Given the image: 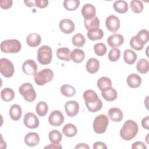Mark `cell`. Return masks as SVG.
<instances>
[{"label":"cell","instance_id":"cell-1","mask_svg":"<svg viewBox=\"0 0 149 149\" xmlns=\"http://www.w3.org/2000/svg\"><path fill=\"white\" fill-rule=\"evenodd\" d=\"M139 127L136 122L133 120H127L120 129L119 134L120 137L126 141L132 140L138 133Z\"/></svg>","mask_w":149,"mask_h":149},{"label":"cell","instance_id":"cell-2","mask_svg":"<svg viewBox=\"0 0 149 149\" xmlns=\"http://www.w3.org/2000/svg\"><path fill=\"white\" fill-rule=\"evenodd\" d=\"M1 50L4 53H17L21 48L20 42L16 39L6 40L1 43Z\"/></svg>","mask_w":149,"mask_h":149},{"label":"cell","instance_id":"cell-3","mask_svg":"<svg viewBox=\"0 0 149 149\" xmlns=\"http://www.w3.org/2000/svg\"><path fill=\"white\" fill-rule=\"evenodd\" d=\"M52 58V48L48 45H42L37 51V58L39 63L43 65L51 63Z\"/></svg>","mask_w":149,"mask_h":149},{"label":"cell","instance_id":"cell-4","mask_svg":"<svg viewBox=\"0 0 149 149\" xmlns=\"http://www.w3.org/2000/svg\"><path fill=\"white\" fill-rule=\"evenodd\" d=\"M53 71L48 68L44 69L34 75V81L38 86H43L51 81L54 78Z\"/></svg>","mask_w":149,"mask_h":149},{"label":"cell","instance_id":"cell-5","mask_svg":"<svg viewBox=\"0 0 149 149\" xmlns=\"http://www.w3.org/2000/svg\"><path fill=\"white\" fill-rule=\"evenodd\" d=\"M109 123L108 118L104 114H101L96 116L93 121V129L97 134L104 133L108 127Z\"/></svg>","mask_w":149,"mask_h":149},{"label":"cell","instance_id":"cell-6","mask_svg":"<svg viewBox=\"0 0 149 149\" xmlns=\"http://www.w3.org/2000/svg\"><path fill=\"white\" fill-rule=\"evenodd\" d=\"M19 91L27 102H33L36 98V93L32 84L30 83H23L20 86Z\"/></svg>","mask_w":149,"mask_h":149},{"label":"cell","instance_id":"cell-7","mask_svg":"<svg viewBox=\"0 0 149 149\" xmlns=\"http://www.w3.org/2000/svg\"><path fill=\"white\" fill-rule=\"evenodd\" d=\"M0 72L5 77H11L15 72V68L13 63L7 58L0 59Z\"/></svg>","mask_w":149,"mask_h":149},{"label":"cell","instance_id":"cell-8","mask_svg":"<svg viewBox=\"0 0 149 149\" xmlns=\"http://www.w3.org/2000/svg\"><path fill=\"white\" fill-rule=\"evenodd\" d=\"M23 123L25 126L29 129H36L40 124L38 117L32 112H27L24 115Z\"/></svg>","mask_w":149,"mask_h":149},{"label":"cell","instance_id":"cell-9","mask_svg":"<svg viewBox=\"0 0 149 149\" xmlns=\"http://www.w3.org/2000/svg\"><path fill=\"white\" fill-rule=\"evenodd\" d=\"M65 118L62 113L59 110L53 111L49 115L48 122L53 126H59L63 124Z\"/></svg>","mask_w":149,"mask_h":149},{"label":"cell","instance_id":"cell-10","mask_svg":"<svg viewBox=\"0 0 149 149\" xmlns=\"http://www.w3.org/2000/svg\"><path fill=\"white\" fill-rule=\"evenodd\" d=\"M105 25L109 31L116 32L120 28V20L119 17L115 15H110L106 19Z\"/></svg>","mask_w":149,"mask_h":149},{"label":"cell","instance_id":"cell-11","mask_svg":"<svg viewBox=\"0 0 149 149\" xmlns=\"http://www.w3.org/2000/svg\"><path fill=\"white\" fill-rule=\"evenodd\" d=\"M37 65L32 59L26 60L22 65V70L27 75L34 76L37 73Z\"/></svg>","mask_w":149,"mask_h":149},{"label":"cell","instance_id":"cell-12","mask_svg":"<svg viewBox=\"0 0 149 149\" xmlns=\"http://www.w3.org/2000/svg\"><path fill=\"white\" fill-rule=\"evenodd\" d=\"M81 14L84 20H90L95 17L96 9L93 5L86 3L82 7Z\"/></svg>","mask_w":149,"mask_h":149},{"label":"cell","instance_id":"cell-13","mask_svg":"<svg viewBox=\"0 0 149 149\" xmlns=\"http://www.w3.org/2000/svg\"><path fill=\"white\" fill-rule=\"evenodd\" d=\"M65 110L68 116H75L79 112V105L76 101H69L65 104Z\"/></svg>","mask_w":149,"mask_h":149},{"label":"cell","instance_id":"cell-14","mask_svg":"<svg viewBox=\"0 0 149 149\" xmlns=\"http://www.w3.org/2000/svg\"><path fill=\"white\" fill-rule=\"evenodd\" d=\"M59 29L65 34H70L75 29L74 23L69 19H63L59 22Z\"/></svg>","mask_w":149,"mask_h":149},{"label":"cell","instance_id":"cell-15","mask_svg":"<svg viewBox=\"0 0 149 149\" xmlns=\"http://www.w3.org/2000/svg\"><path fill=\"white\" fill-rule=\"evenodd\" d=\"M124 42V37L120 34L115 33L109 36L107 39V43L111 48L120 47Z\"/></svg>","mask_w":149,"mask_h":149},{"label":"cell","instance_id":"cell-16","mask_svg":"<svg viewBox=\"0 0 149 149\" xmlns=\"http://www.w3.org/2000/svg\"><path fill=\"white\" fill-rule=\"evenodd\" d=\"M108 114L109 119L113 122H120L123 118L122 111L119 108L116 107H112L110 108L108 110Z\"/></svg>","mask_w":149,"mask_h":149},{"label":"cell","instance_id":"cell-17","mask_svg":"<svg viewBox=\"0 0 149 149\" xmlns=\"http://www.w3.org/2000/svg\"><path fill=\"white\" fill-rule=\"evenodd\" d=\"M40 142V136L35 132H30L24 137V143L30 147H34Z\"/></svg>","mask_w":149,"mask_h":149},{"label":"cell","instance_id":"cell-18","mask_svg":"<svg viewBox=\"0 0 149 149\" xmlns=\"http://www.w3.org/2000/svg\"><path fill=\"white\" fill-rule=\"evenodd\" d=\"M126 82L130 88H136L141 85V78L139 74L132 73L127 76Z\"/></svg>","mask_w":149,"mask_h":149},{"label":"cell","instance_id":"cell-19","mask_svg":"<svg viewBox=\"0 0 149 149\" xmlns=\"http://www.w3.org/2000/svg\"><path fill=\"white\" fill-rule=\"evenodd\" d=\"M100 68V62L99 61L95 58H90L86 62V68L87 71L93 74L98 72Z\"/></svg>","mask_w":149,"mask_h":149},{"label":"cell","instance_id":"cell-20","mask_svg":"<svg viewBox=\"0 0 149 149\" xmlns=\"http://www.w3.org/2000/svg\"><path fill=\"white\" fill-rule=\"evenodd\" d=\"M112 84L111 79L105 76L100 77L97 82V87L101 91H105L110 89L112 87Z\"/></svg>","mask_w":149,"mask_h":149},{"label":"cell","instance_id":"cell-21","mask_svg":"<svg viewBox=\"0 0 149 149\" xmlns=\"http://www.w3.org/2000/svg\"><path fill=\"white\" fill-rule=\"evenodd\" d=\"M41 41V36L37 33H31L27 36L26 42L31 47H36L38 46Z\"/></svg>","mask_w":149,"mask_h":149},{"label":"cell","instance_id":"cell-22","mask_svg":"<svg viewBox=\"0 0 149 149\" xmlns=\"http://www.w3.org/2000/svg\"><path fill=\"white\" fill-rule=\"evenodd\" d=\"M85 104H90L97 101L100 98L97 93L92 90H86L83 94Z\"/></svg>","mask_w":149,"mask_h":149},{"label":"cell","instance_id":"cell-23","mask_svg":"<svg viewBox=\"0 0 149 149\" xmlns=\"http://www.w3.org/2000/svg\"><path fill=\"white\" fill-rule=\"evenodd\" d=\"M56 56L58 59L65 61H70L71 59L70 51L66 47L58 48L56 51Z\"/></svg>","mask_w":149,"mask_h":149},{"label":"cell","instance_id":"cell-24","mask_svg":"<svg viewBox=\"0 0 149 149\" xmlns=\"http://www.w3.org/2000/svg\"><path fill=\"white\" fill-rule=\"evenodd\" d=\"M22 110L20 106L18 104L12 105L9 109V115L13 120H18L20 119Z\"/></svg>","mask_w":149,"mask_h":149},{"label":"cell","instance_id":"cell-25","mask_svg":"<svg viewBox=\"0 0 149 149\" xmlns=\"http://www.w3.org/2000/svg\"><path fill=\"white\" fill-rule=\"evenodd\" d=\"M137 56L136 53L132 49H127L123 52V59L125 62L128 65L133 64L136 59Z\"/></svg>","mask_w":149,"mask_h":149},{"label":"cell","instance_id":"cell-26","mask_svg":"<svg viewBox=\"0 0 149 149\" xmlns=\"http://www.w3.org/2000/svg\"><path fill=\"white\" fill-rule=\"evenodd\" d=\"M114 10L119 13H125L128 10L127 3L123 0L116 1L113 3Z\"/></svg>","mask_w":149,"mask_h":149},{"label":"cell","instance_id":"cell-27","mask_svg":"<svg viewBox=\"0 0 149 149\" xmlns=\"http://www.w3.org/2000/svg\"><path fill=\"white\" fill-rule=\"evenodd\" d=\"M63 134L68 137H72L76 135L77 129L76 126L72 123H68L65 125L62 129Z\"/></svg>","mask_w":149,"mask_h":149},{"label":"cell","instance_id":"cell-28","mask_svg":"<svg viewBox=\"0 0 149 149\" xmlns=\"http://www.w3.org/2000/svg\"><path fill=\"white\" fill-rule=\"evenodd\" d=\"M85 58L84 52L80 49H74L71 53V59L75 63H81Z\"/></svg>","mask_w":149,"mask_h":149},{"label":"cell","instance_id":"cell-29","mask_svg":"<svg viewBox=\"0 0 149 149\" xmlns=\"http://www.w3.org/2000/svg\"><path fill=\"white\" fill-rule=\"evenodd\" d=\"M101 95L105 100L107 101H112L116 99L118 93L115 88L111 87L107 91H101Z\"/></svg>","mask_w":149,"mask_h":149},{"label":"cell","instance_id":"cell-30","mask_svg":"<svg viewBox=\"0 0 149 149\" xmlns=\"http://www.w3.org/2000/svg\"><path fill=\"white\" fill-rule=\"evenodd\" d=\"M149 63L148 61L144 58L140 59L137 63L136 69L137 70L142 74L147 73L148 71Z\"/></svg>","mask_w":149,"mask_h":149},{"label":"cell","instance_id":"cell-31","mask_svg":"<svg viewBox=\"0 0 149 149\" xmlns=\"http://www.w3.org/2000/svg\"><path fill=\"white\" fill-rule=\"evenodd\" d=\"M84 26L88 31L98 29L100 27V20L97 16L90 20H84Z\"/></svg>","mask_w":149,"mask_h":149},{"label":"cell","instance_id":"cell-32","mask_svg":"<svg viewBox=\"0 0 149 149\" xmlns=\"http://www.w3.org/2000/svg\"><path fill=\"white\" fill-rule=\"evenodd\" d=\"M1 98L5 102H9L13 100L15 97V92L10 88H5L1 92Z\"/></svg>","mask_w":149,"mask_h":149},{"label":"cell","instance_id":"cell-33","mask_svg":"<svg viewBox=\"0 0 149 149\" xmlns=\"http://www.w3.org/2000/svg\"><path fill=\"white\" fill-rule=\"evenodd\" d=\"M87 36L91 41L99 40L102 38L104 36V32L101 29H98L96 30L88 31Z\"/></svg>","mask_w":149,"mask_h":149},{"label":"cell","instance_id":"cell-34","mask_svg":"<svg viewBox=\"0 0 149 149\" xmlns=\"http://www.w3.org/2000/svg\"><path fill=\"white\" fill-rule=\"evenodd\" d=\"M144 45L145 44H144V42L137 35L132 37V38L130 40V47L133 49L137 51L141 50L143 48Z\"/></svg>","mask_w":149,"mask_h":149},{"label":"cell","instance_id":"cell-35","mask_svg":"<svg viewBox=\"0 0 149 149\" xmlns=\"http://www.w3.org/2000/svg\"><path fill=\"white\" fill-rule=\"evenodd\" d=\"M61 93L66 97H72L76 94V89L72 86L63 84L60 88Z\"/></svg>","mask_w":149,"mask_h":149},{"label":"cell","instance_id":"cell-36","mask_svg":"<svg viewBox=\"0 0 149 149\" xmlns=\"http://www.w3.org/2000/svg\"><path fill=\"white\" fill-rule=\"evenodd\" d=\"M49 140L53 144H59L62 139V135L57 130H52L48 134Z\"/></svg>","mask_w":149,"mask_h":149},{"label":"cell","instance_id":"cell-37","mask_svg":"<svg viewBox=\"0 0 149 149\" xmlns=\"http://www.w3.org/2000/svg\"><path fill=\"white\" fill-rule=\"evenodd\" d=\"M36 111L38 115L41 117L44 116L48 112V106L45 102L40 101L37 104Z\"/></svg>","mask_w":149,"mask_h":149},{"label":"cell","instance_id":"cell-38","mask_svg":"<svg viewBox=\"0 0 149 149\" xmlns=\"http://www.w3.org/2000/svg\"><path fill=\"white\" fill-rule=\"evenodd\" d=\"M72 41L75 47H82L86 43V38L82 34L77 33L73 36Z\"/></svg>","mask_w":149,"mask_h":149},{"label":"cell","instance_id":"cell-39","mask_svg":"<svg viewBox=\"0 0 149 149\" xmlns=\"http://www.w3.org/2000/svg\"><path fill=\"white\" fill-rule=\"evenodd\" d=\"M79 5L80 1L79 0H65L63 1V7L69 11L76 10Z\"/></svg>","mask_w":149,"mask_h":149},{"label":"cell","instance_id":"cell-40","mask_svg":"<svg viewBox=\"0 0 149 149\" xmlns=\"http://www.w3.org/2000/svg\"><path fill=\"white\" fill-rule=\"evenodd\" d=\"M130 7L132 10L136 13H141L144 8L143 2L139 0H133L130 2Z\"/></svg>","mask_w":149,"mask_h":149},{"label":"cell","instance_id":"cell-41","mask_svg":"<svg viewBox=\"0 0 149 149\" xmlns=\"http://www.w3.org/2000/svg\"><path fill=\"white\" fill-rule=\"evenodd\" d=\"M87 109L91 112H96L100 111L102 107V102L99 99L97 101L90 103V104H85Z\"/></svg>","mask_w":149,"mask_h":149},{"label":"cell","instance_id":"cell-42","mask_svg":"<svg viewBox=\"0 0 149 149\" xmlns=\"http://www.w3.org/2000/svg\"><path fill=\"white\" fill-rule=\"evenodd\" d=\"M94 50L95 54L99 56L104 55L107 51L106 45L102 42L97 43L94 45Z\"/></svg>","mask_w":149,"mask_h":149},{"label":"cell","instance_id":"cell-43","mask_svg":"<svg viewBox=\"0 0 149 149\" xmlns=\"http://www.w3.org/2000/svg\"><path fill=\"white\" fill-rule=\"evenodd\" d=\"M120 56V51L117 48H113L108 54V59L111 62L118 61Z\"/></svg>","mask_w":149,"mask_h":149},{"label":"cell","instance_id":"cell-44","mask_svg":"<svg viewBox=\"0 0 149 149\" xmlns=\"http://www.w3.org/2000/svg\"><path fill=\"white\" fill-rule=\"evenodd\" d=\"M137 36L141 39V40L146 44L148 41V31L146 29H142L139 31L137 34Z\"/></svg>","mask_w":149,"mask_h":149},{"label":"cell","instance_id":"cell-45","mask_svg":"<svg viewBox=\"0 0 149 149\" xmlns=\"http://www.w3.org/2000/svg\"><path fill=\"white\" fill-rule=\"evenodd\" d=\"M12 3L13 1L12 0H3L0 2V6L1 8L6 10L12 6Z\"/></svg>","mask_w":149,"mask_h":149},{"label":"cell","instance_id":"cell-46","mask_svg":"<svg viewBox=\"0 0 149 149\" xmlns=\"http://www.w3.org/2000/svg\"><path fill=\"white\" fill-rule=\"evenodd\" d=\"M48 2L47 0H36L35 6L39 8H44L48 6Z\"/></svg>","mask_w":149,"mask_h":149},{"label":"cell","instance_id":"cell-47","mask_svg":"<svg viewBox=\"0 0 149 149\" xmlns=\"http://www.w3.org/2000/svg\"><path fill=\"white\" fill-rule=\"evenodd\" d=\"M132 149H135V148H140V149H146L147 147L146 144L141 142V141H136L134 142L132 146Z\"/></svg>","mask_w":149,"mask_h":149},{"label":"cell","instance_id":"cell-48","mask_svg":"<svg viewBox=\"0 0 149 149\" xmlns=\"http://www.w3.org/2000/svg\"><path fill=\"white\" fill-rule=\"evenodd\" d=\"M93 148L94 149H106L107 148V146L106 144L101 141H97L93 144Z\"/></svg>","mask_w":149,"mask_h":149},{"label":"cell","instance_id":"cell-49","mask_svg":"<svg viewBox=\"0 0 149 149\" xmlns=\"http://www.w3.org/2000/svg\"><path fill=\"white\" fill-rule=\"evenodd\" d=\"M148 123H149V117H148V116H147L145 118H143V119L141 120V125H142L143 128L148 130V126H149Z\"/></svg>","mask_w":149,"mask_h":149},{"label":"cell","instance_id":"cell-50","mask_svg":"<svg viewBox=\"0 0 149 149\" xmlns=\"http://www.w3.org/2000/svg\"><path fill=\"white\" fill-rule=\"evenodd\" d=\"M62 148L61 146H60L59 144H51L47 146H45L44 148Z\"/></svg>","mask_w":149,"mask_h":149},{"label":"cell","instance_id":"cell-51","mask_svg":"<svg viewBox=\"0 0 149 149\" xmlns=\"http://www.w3.org/2000/svg\"><path fill=\"white\" fill-rule=\"evenodd\" d=\"M75 148H90V147L85 143H79L76 147Z\"/></svg>","mask_w":149,"mask_h":149},{"label":"cell","instance_id":"cell-52","mask_svg":"<svg viewBox=\"0 0 149 149\" xmlns=\"http://www.w3.org/2000/svg\"><path fill=\"white\" fill-rule=\"evenodd\" d=\"M24 2L28 7H33L35 6V1H24Z\"/></svg>","mask_w":149,"mask_h":149}]
</instances>
